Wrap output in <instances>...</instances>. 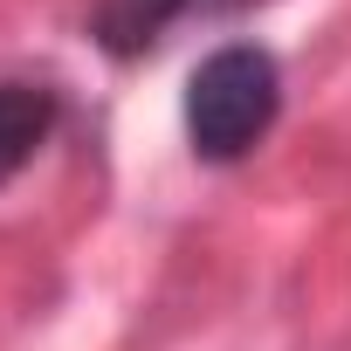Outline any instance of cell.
<instances>
[{"instance_id":"cell-3","label":"cell","mask_w":351,"mask_h":351,"mask_svg":"<svg viewBox=\"0 0 351 351\" xmlns=\"http://www.w3.org/2000/svg\"><path fill=\"white\" fill-rule=\"evenodd\" d=\"M56 131V90L49 83H0V186L49 145Z\"/></svg>"},{"instance_id":"cell-1","label":"cell","mask_w":351,"mask_h":351,"mask_svg":"<svg viewBox=\"0 0 351 351\" xmlns=\"http://www.w3.org/2000/svg\"><path fill=\"white\" fill-rule=\"evenodd\" d=\"M276 110H282V69H276V56L255 49V42L214 49V56L193 69V83H186V138H193V152L214 158V165L255 152V145L269 138Z\"/></svg>"},{"instance_id":"cell-2","label":"cell","mask_w":351,"mask_h":351,"mask_svg":"<svg viewBox=\"0 0 351 351\" xmlns=\"http://www.w3.org/2000/svg\"><path fill=\"white\" fill-rule=\"evenodd\" d=\"M214 8H234V0H104V8H97V35H104L110 56H138V49L165 42L172 21L214 14Z\"/></svg>"}]
</instances>
